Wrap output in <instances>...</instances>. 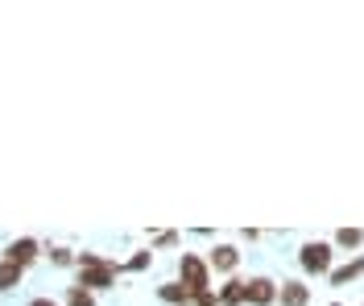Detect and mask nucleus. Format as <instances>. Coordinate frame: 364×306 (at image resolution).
<instances>
[{
  "mask_svg": "<svg viewBox=\"0 0 364 306\" xmlns=\"http://www.w3.org/2000/svg\"><path fill=\"white\" fill-rule=\"evenodd\" d=\"M21 278H25V269H21V265H13V261H4V257H0V294H9L13 285H21Z\"/></svg>",
  "mask_w": 364,
  "mask_h": 306,
  "instance_id": "11",
  "label": "nucleus"
},
{
  "mask_svg": "<svg viewBox=\"0 0 364 306\" xmlns=\"http://www.w3.org/2000/svg\"><path fill=\"white\" fill-rule=\"evenodd\" d=\"M4 261H13V265H33L38 261V240L33 236H21V240H13V244H4Z\"/></svg>",
  "mask_w": 364,
  "mask_h": 306,
  "instance_id": "6",
  "label": "nucleus"
},
{
  "mask_svg": "<svg viewBox=\"0 0 364 306\" xmlns=\"http://www.w3.org/2000/svg\"><path fill=\"white\" fill-rule=\"evenodd\" d=\"M50 261H54V265H75V253H70V248H54Z\"/></svg>",
  "mask_w": 364,
  "mask_h": 306,
  "instance_id": "16",
  "label": "nucleus"
},
{
  "mask_svg": "<svg viewBox=\"0 0 364 306\" xmlns=\"http://www.w3.org/2000/svg\"><path fill=\"white\" fill-rule=\"evenodd\" d=\"M29 306H58V302H54V298H33Z\"/></svg>",
  "mask_w": 364,
  "mask_h": 306,
  "instance_id": "17",
  "label": "nucleus"
},
{
  "mask_svg": "<svg viewBox=\"0 0 364 306\" xmlns=\"http://www.w3.org/2000/svg\"><path fill=\"white\" fill-rule=\"evenodd\" d=\"M240 265V248L236 244H215L211 253H207V269L211 273H232Z\"/></svg>",
  "mask_w": 364,
  "mask_h": 306,
  "instance_id": "5",
  "label": "nucleus"
},
{
  "mask_svg": "<svg viewBox=\"0 0 364 306\" xmlns=\"http://www.w3.org/2000/svg\"><path fill=\"white\" fill-rule=\"evenodd\" d=\"M249 298H245V282L240 278H232V282L220 290V306H245Z\"/></svg>",
  "mask_w": 364,
  "mask_h": 306,
  "instance_id": "12",
  "label": "nucleus"
},
{
  "mask_svg": "<svg viewBox=\"0 0 364 306\" xmlns=\"http://www.w3.org/2000/svg\"><path fill=\"white\" fill-rule=\"evenodd\" d=\"M336 248H331V240H306L302 248H298V265H302V273L306 278H327L336 265Z\"/></svg>",
  "mask_w": 364,
  "mask_h": 306,
  "instance_id": "2",
  "label": "nucleus"
},
{
  "mask_svg": "<svg viewBox=\"0 0 364 306\" xmlns=\"http://www.w3.org/2000/svg\"><path fill=\"white\" fill-rule=\"evenodd\" d=\"M277 302H282V306H306V302H311V285L298 282V278L282 282V285H277Z\"/></svg>",
  "mask_w": 364,
  "mask_h": 306,
  "instance_id": "7",
  "label": "nucleus"
},
{
  "mask_svg": "<svg viewBox=\"0 0 364 306\" xmlns=\"http://www.w3.org/2000/svg\"><path fill=\"white\" fill-rule=\"evenodd\" d=\"M158 298L170 306H191V290L182 282H166V285H158Z\"/></svg>",
  "mask_w": 364,
  "mask_h": 306,
  "instance_id": "9",
  "label": "nucleus"
},
{
  "mask_svg": "<svg viewBox=\"0 0 364 306\" xmlns=\"http://www.w3.org/2000/svg\"><path fill=\"white\" fill-rule=\"evenodd\" d=\"M67 306H95V294L83 290V285H70L67 290Z\"/></svg>",
  "mask_w": 364,
  "mask_h": 306,
  "instance_id": "13",
  "label": "nucleus"
},
{
  "mask_svg": "<svg viewBox=\"0 0 364 306\" xmlns=\"http://www.w3.org/2000/svg\"><path fill=\"white\" fill-rule=\"evenodd\" d=\"M191 306H220V294L215 290H199V294H191Z\"/></svg>",
  "mask_w": 364,
  "mask_h": 306,
  "instance_id": "15",
  "label": "nucleus"
},
{
  "mask_svg": "<svg viewBox=\"0 0 364 306\" xmlns=\"http://www.w3.org/2000/svg\"><path fill=\"white\" fill-rule=\"evenodd\" d=\"M245 298H249V306H273L277 302V282L273 278H249L245 282Z\"/></svg>",
  "mask_w": 364,
  "mask_h": 306,
  "instance_id": "4",
  "label": "nucleus"
},
{
  "mask_svg": "<svg viewBox=\"0 0 364 306\" xmlns=\"http://www.w3.org/2000/svg\"><path fill=\"white\" fill-rule=\"evenodd\" d=\"M75 265H79V282L75 285H83V290H108V285H116V273L124 269L120 261L112 257H100V253H79L75 257Z\"/></svg>",
  "mask_w": 364,
  "mask_h": 306,
  "instance_id": "1",
  "label": "nucleus"
},
{
  "mask_svg": "<svg viewBox=\"0 0 364 306\" xmlns=\"http://www.w3.org/2000/svg\"><path fill=\"white\" fill-rule=\"evenodd\" d=\"M360 244H364V228H340V232L331 236V248H343V253H352Z\"/></svg>",
  "mask_w": 364,
  "mask_h": 306,
  "instance_id": "10",
  "label": "nucleus"
},
{
  "mask_svg": "<svg viewBox=\"0 0 364 306\" xmlns=\"http://www.w3.org/2000/svg\"><path fill=\"white\" fill-rule=\"evenodd\" d=\"M149 265H154V248H141V253H136V257L129 261V265H124V269H133V273H141V269H149Z\"/></svg>",
  "mask_w": 364,
  "mask_h": 306,
  "instance_id": "14",
  "label": "nucleus"
},
{
  "mask_svg": "<svg viewBox=\"0 0 364 306\" xmlns=\"http://www.w3.org/2000/svg\"><path fill=\"white\" fill-rule=\"evenodd\" d=\"M360 273H364V253H360L356 261H348V265H340V269H331L327 278H331V285H348V282H356Z\"/></svg>",
  "mask_w": 364,
  "mask_h": 306,
  "instance_id": "8",
  "label": "nucleus"
},
{
  "mask_svg": "<svg viewBox=\"0 0 364 306\" xmlns=\"http://www.w3.org/2000/svg\"><path fill=\"white\" fill-rule=\"evenodd\" d=\"M178 282L186 285L191 294L211 290V269H207V261L195 257V253H182V257H178Z\"/></svg>",
  "mask_w": 364,
  "mask_h": 306,
  "instance_id": "3",
  "label": "nucleus"
}]
</instances>
